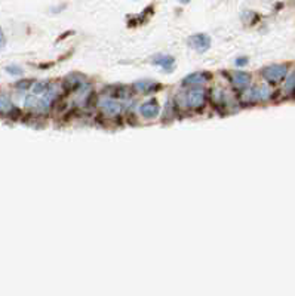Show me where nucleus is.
Masks as SVG:
<instances>
[{
    "mask_svg": "<svg viewBox=\"0 0 295 296\" xmlns=\"http://www.w3.org/2000/svg\"><path fill=\"white\" fill-rule=\"evenodd\" d=\"M270 96H271V90L268 89V86L260 84V86H254V87L245 90L242 95V101L246 104H254V103L266 101Z\"/></svg>",
    "mask_w": 295,
    "mask_h": 296,
    "instance_id": "f257e3e1",
    "label": "nucleus"
},
{
    "mask_svg": "<svg viewBox=\"0 0 295 296\" xmlns=\"http://www.w3.org/2000/svg\"><path fill=\"white\" fill-rule=\"evenodd\" d=\"M286 74H288V65H285V64L268 65L261 70L263 79L267 80L268 83H279L286 77Z\"/></svg>",
    "mask_w": 295,
    "mask_h": 296,
    "instance_id": "f03ea898",
    "label": "nucleus"
},
{
    "mask_svg": "<svg viewBox=\"0 0 295 296\" xmlns=\"http://www.w3.org/2000/svg\"><path fill=\"white\" fill-rule=\"evenodd\" d=\"M184 104L188 108H200L206 104V90L200 87L190 89L184 96Z\"/></svg>",
    "mask_w": 295,
    "mask_h": 296,
    "instance_id": "7ed1b4c3",
    "label": "nucleus"
},
{
    "mask_svg": "<svg viewBox=\"0 0 295 296\" xmlns=\"http://www.w3.org/2000/svg\"><path fill=\"white\" fill-rule=\"evenodd\" d=\"M188 45L197 52H206L211 48V37L208 34H193L188 37Z\"/></svg>",
    "mask_w": 295,
    "mask_h": 296,
    "instance_id": "20e7f679",
    "label": "nucleus"
},
{
    "mask_svg": "<svg viewBox=\"0 0 295 296\" xmlns=\"http://www.w3.org/2000/svg\"><path fill=\"white\" fill-rule=\"evenodd\" d=\"M159 113H161V106L156 100H149L139 106V114L147 120L156 119L159 116Z\"/></svg>",
    "mask_w": 295,
    "mask_h": 296,
    "instance_id": "39448f33",
    "label": "nucleus"
},
{
    "mask_svg": "<svg viewBox=\"0 0 295 296\" xmlns=\"http://www.w3.org/2000/svg\"><path fill=\"white\" fill-rule=\"evenodd\" d=\"M230 80H232V84H233L236 89H246V87L249 86V83H251V74L238 70V71L232 73Z\"/></svg>",
    "mask_w": 295,
    "mask_h": 296,
    "instance_id": "423d86ee",
    "label": "nucleus"
},
{
    "mask_svg": "<svg viewBox=\"0 0 295 296\" xmlns=\"http://www.w3.org/2000/svg\"><path fill=\"white\" fill-rule=\"evenodd\" d=\"M152 62H153L155 65L162 67L165 71H172V70L175 68V59H174V56H171V55H156V56H153Z\"/></svg>",
    "mask_w": 295,
    "mask_h": 296,
    "instance_id": "0eeeda50",
    "label": "nucleus"
},
{
    "mask_svg": "<svg viewBox=\"0 0 295 296\" xmlns=\"http://www.w3.org/2000/svg\"><path fill=\"white\" fill-rule=\"evenodd\" d=\"M209 77H211V76H209L208 73L196 71V73L188 74L187 77H184L183 84H184V86H199V84H203V83L208 80Z\"/></svg>",
    "mask_w": 295,
    "mask_h": 296,
    "instance_id": "6e6552de",
    "label": "nucleus"
},
{
    "mask_svg": "<svg viewBox=\"0 0 295 296\" xmlns=\"http://www.w3.org/2000/svg\"><path fill=\"white\" fill-rule=\"evenodd\" d=\"M101 107L103 110L110 114V116H114V114H119L120 111H122V104H119L117 101H114V100H104V101H101Z\"/></svg>",
    "mask_w": 295,
    "mask_h": 296,
    "instance_id": "1a4fd4ad",
    "label": "nucleus"
},
{
    "mask_svg": "<svg viewBox=\"0 0 295 296\" xmlns=\"http://www.w3.org/2000/svg\"><path fill=\"white\" fill-rule=\"evenodd\" d=\"M134 87L135 89H138L139 92H142V93H150L152 90L158 89L159 86H158L156 83H153L152 80H142V81H138V83H135Z\"/></svg>",
    "mask_w": 295,
    "mask_h": 296,
    "instance_id": "9d476101",
    "label": "nucleus"
},
{
    "mask_svg": "<svg viewBox=\"0 0 295 296\" xmlns=\"http://www.w3.org/2000/svg\"><path fill=\"white\" fill-rule=\"evenodd\" d=\"M51 87V84L48 83V81H36L34 84H33V95L36 96V95H43V93H46L48 92V89Z\"/></svg>",
    "mask_w": 295,
    "mask_h": 296,
    "instance_id": "9b49d317",
    "label": "nucleus"
},
{
    "mask_svg": "<svg viewBox=\"0 0 295 296\" xmlns=\"http://www.w3.org/2000/svg\"><path fill=\"white\" fill-rule=\"evenodd\" d=\"M14 108L15 107L12 106V103H11L9 96H8L6 93H0V113H3V111L11 113Z\"/></svg>",
    "mask_w": 295,
    "mask_h": 296,
    "instance_id": "f8f14e48",
    "label": "nucleus"
},
{
    "mask_svg": "<svg viewBox=\"0 0 295 296\" xmlns=\"http://www.w3.org/2000/svg\"><path fill=\"white\" fill-rule=\"evenodd\" d=\"M6 73L12 74V76H21L23 74V68L18 65H8L6 67Z\"/></svg>",
    "mask_w": 295,
    "mask_h": 296,
    "instance_id": "ddd939ff",
    "label": "nucleus"
},
{
    "mask_svg": "<svg viewBox=\"0 0 295 296\" xmlns=\"http://www.w3.org/2000/svg\"><path fill=\"white\" fill-rule=\"evenodd\" d=\"M18 89H23V90H26L28 87H33V80H20L17 84H15Z\"/></svg>",
    "mask_w": 295,
    "mask_h": 296,
    "instance_id": "4468645a",
    "label": "nucleus"
},
{
    "mask_svg": "<svg viewBox=\"0 0 295 296\" xmlns=\"http://www.w3.org/2000/svg\"><path fill=\"white\" fill-rule=\"evenodd\" d=\"M286 89L289 90H292V89H295V71L289 76V79H288V81H286Z\"/></svg>",
    "mask_w": 295,
    "mask_h": 296,
    "instance_id": "2eb2a0df",
    "label": "nucleus"
},
{
    "mask_svg": "<svg viewBox=\"0 0 295 296\" xmlns=\"http://www.w3.org/2000/svg\"><path fill=\"white\" fill-rule=\"evenodd\" d=\"M235 64H236L238 67H245V65L248 64V58H245V56H242V58H238V59L235 61Z\"/></svg>",
    "mask_w": 295,
    "mask_h": 296,
    "instance_id": "dca6fc26",
    "label": "nucleus"
},
{
    "mask_svg": "<svg viewBox=\"0 0 295 296\" xmlns=\"http://www.w3.org/2000/svg\"><path fill=\"white\" fill-rule=\"evenodd\" d=\"M5 45H6V37L3 34V30L0 28V48H5Z\"/></svg>",
    "mask_w": 295,
    "mask_h": 296,
    "instance_id": "f3484780",
    "label": "nucleus"
}]
</instances>
